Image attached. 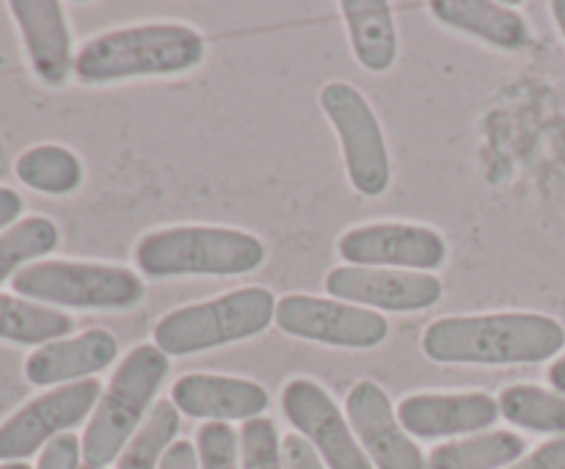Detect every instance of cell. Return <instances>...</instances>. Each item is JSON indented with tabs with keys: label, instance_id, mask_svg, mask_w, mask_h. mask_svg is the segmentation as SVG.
<instances>
[{
	"label": "cell",
	"instance_id": "6da1fadb",
	"mask_svg": "<svg viewBox=\"0 0 565 469\" xmlns=\"http://www.w3.org/2000/svg\"><path fill=\"white\" fill-rule=\"evenodd\" d=\"M563 345V323L541 312L450 315L423 331V353L439 364H539Z\"/></svg>",
	"mask_w": 565,
	"mask_h": 469
},
{
	"label": "cell",
	"instance_id": "7a4b0ae2",
	"mask_svg": "<svg viewBox=\"0 0 565 469\" xmlns=\"http://www.w3.org/2000/svg\"><path fill=\"white\" fill-rule=\"evenodd\" d=\"M207 55V42L185 22H147L99 33L75 55V77L86 86L132 77L182 75Z\"/></svg>",
	"mask_w": 565,
	"mask_h": 469
},
{
	"label": "cell",
	"instance_id": "3957f363",
	"mask_svg": "<svg viewBox=\"0 0 565 469\" xmlns=\"http://www.w3.org/2000/svg\"><path fill=\"white\" fill-rule=\"evenodd\" d=\"M265 254V243L252 232L207 224L166 226L136 243V265L149 279L254 274Z\"/></svg>",
	"mask_w": 565,
	"mask_h": 469
},
{
	"label": "cell",
	"instance_id": "277c9868",
	"mask_svg": "<svg viewBox=\"0 0 565 469\" xmlns=\"http://www.w3.org/2000/svg\"><path fill=\"white\" fill-rule=\"evenodd\" d=\"M166 375H169V356L152 342L132 348L121 359L81 439L83 461L88 467L105 469L108 463L119 461L127 441L152 412V401Z\"/></svg>",
	"mask_w": 565,
	"mask_h": 469
},
{
	"label": "cell",
	"instance_id": "5b68a950",
	"mask_svg": "<svg viewBox=\"0 0 565 469\" xmlns=\"http://www.w3.org/2000/svg\"><path fill=\"white\" fill-rule=\"evenodd\" d=\"M279 298L268 287H241L210 301L171 309L154 323V345L166 356H191L232 342L252 340L276 320Z\"/></svg>",
	"mask_w": 565,
	"mask_h": 469
},
{
	"label": "cell",
	"instance_id": "8992f818",
	"mask_svg": "<svg viewBox=\"0 0 565 469\" xmlns=\"http://www.w3.org/2000/svg\"><path fill=\"white\" fill-rule=\"evenodd\" d=\"M11 290L44 307L121 312L141 303L143 281L130 268L77 259H39L11 279Z\"/></svg>",
	"mask_w": 565,
	"mask_h": 469
},
{
	"label": "cell",
	"instance_id": "52a82bcc",
	"mask_svg": "<svg viewBox=\"0 0 565 469\" xmlns=\"http://www.w3.org/2000/svg\"><path fill=\"white\" fill-rule=\"evenodd\" d=\"M320 108L334 125L345 158L348 180L362 196H381L392 182V160L373 105L351 83L334 81L320 88Z\"/></svg>",
	"mask_w": 565,
	"mask_h": 469
},
{
	"label": "cell",
	"instance_id": "ba28073f",
	"mask_svg": "<svg viewBox=\"0 0 565 469\" xmlns=\"http://www.w3.org/2000/svg\"><path fill=\"white\" fill-rule=\"evenodd\" d=\"M99 397H103V384L97 379H86L77 384L55 386L28 401L0 425V461H25L33 452L44 450L50 441L94 414Z\"/></svg>",
	"mask_w": 565,
	"mask_h": 469
},
{
	"label": "cell",
	"instance_id": "9c48e42d",
	"mask_svg": "<svg viewBox=\"0 0 565 469\" xmlns=\"http://www.w3.org/2000/svg\"><path fill=\"white\" fill-rule=\"evenodd\" d=\"M276 326L298 340L320 342L331 348H379L390 337V320L373 309L337 298L290 292L276 301Z\"/></svg>",
	"mask_w": 565,
	"mask_h": 469
},
{
	"label": "cell",
	"instance_id": "30bf717a",
	"mask_svg": "<svg viewBox=\"0 0 565 469\" xmlns=\"http://www.w3.org/2000/svg\"><path fill=\"white\" fill-rule=\"evenodd\" d=\"M337 252L348 265L395 268L430 274L447 263V241L434 226L381 221L348 230L337 241Z\"/></svg>",
	"mask_w": 565,
	"mask_h": 469
},
{
	"label": "cell",
	"instance_id": "8fae6325",
	"mask_svg": "<svg viewBox=\"0 0 565 469\" xmlns=\"http://www.w3.org/2000/svg\"><path fill=\"white\" fill-rule=\"evenodd\" d=\"M281 412L292 428L320 452L329 469H373L348 414L312 379H290L281 390Z\"/></svg>",
	"mask_w": 565,
	"mask_h": 469
},
{
	"label": "cell",
	"instance_id": "7c38bea8",
	"mask_svg": "<svg viewBox=\"0 0 565 469\" xmlns=\"http://www.w3.org/2000/svg\"><path fill=\"white\" fill-rule=\"evenodd\" d=\"M331 298L373 312H423L441 298L445 287L434 274L395 268H362L337 265L326 276Z\"/></svg>",
	"mask_w": 565,
	"mask_h": 469
},
{
	"label": "cell",
	"instance_id": "4fadbf2b",
	"mask_svg": "<svg viewBox=\"0 0 565 469\" xmlns=\"http://www.w3.org/2000/svg\"><path fill=\"white\" fill-rule=\"evenodd\" d=\"M345 414L375 469H428L423 450L406 434L390 395L375 381L353 384L345 397Z\"/></svg>",
	"mask_w": 565,
	"mask_h": 469
},
{
	"label": "cell",
	"instance_id": "5bb4252c",
	"mask_svg": "<svg viewBox=\"0 0 565 469\" xmlns=\"http://www.w3.org/2000/svg\"><path fill=\"white\" fill-rule=\"evenodd\" d=\"M397 419L417 439H452L483 434L500 419V403L489 392H417L397 403Z\"/></svg>",
	"mask_w": 565,
	"mask_h": 469
},
{
	"label": "cell",
	"instance_id": "9a60e30c",
	"mask_svg": "<svg viewBox=\"0 0 565 469\" xmlns=\"http://www.w3.org/2000/svg\"><path fill=\"white\" fill-rule=\"evenodd\" d=\"M171 403L193 419H207V423L243 419L248 423L268 412L270 395L263 384L252 379L185 373L171 386Z\"/></svg>",
	"mask_w": 565,
	"mask_h": 469
},
{
	"label": "cell",
	"instance_id": "2e32d148",
	"mask_svg": "<svg viewBox=\"0 0 565 469\" xmlns=\"http://www.w3.org/2000/svg\"><path fill=\"white\" fill-rule=\"evenodd\" d=\"M11 17L20 28L31 70L44 86H64L75 72L72 33L58 0H11Z\"/></svg>",
	"mask_w": 565,
	"mask_h": 469
},
{
	"label": "cell",
	"instance_id": "e0dca14e",
	"mask_svg": "<svg viewBox=\"0 0 565 469\" xmlns=\"http://www.w3.org/2000/svg\"><path fill=\"white\" fill-rule=\"evenodd\" d=\"M119 356V342L105 329H86L77 337L47 342L25 359V379L33 386H64L92 379Z\"/></svg>",
	"mask_w": 565,
	"mask_h": 469
},
{
	"label": "cell",
	"instance_id": "ac0fdd59",
	"mask_svg": "<svg viewBox=\"0 0 565 469\" xmlns=\"http://www.w3.org/2000/svg\"><path fill=\"white\" fill-rule=\"evenodd\" d=\"M430 11L447 28L500 50H524L533 42L527 20L511 6L491 0H434Z\"/></svg>",
	"mask_w": 565,
	"mask_h": 469
},
{
	"label": "cell",
	"instance_id": "d6986e66",
	"mask_svg": "<svg viewBox=\"0 0 565 469\" xmlns=\"http://www.w3.org/2000/svg\"><path fill=\"white\" fill-rule=\"evenodd\" d=\"M351 47L367 72H390L397 58V28L386 0H342Z\"/></svg>",
	"mask_w": 565,
	"mask_h": 469
},
{
	"label": "cell",
	"instance_id": "ffe728a7",
	"mask_svg": "<svg viewBox=\"0 0 565 469\" xmlns=\"http://www.w3.org/2000/svg\"><path fill=\"white\" fill-rule=\"evenodd\" d=\"M524 436L513 430H489L436 445L428 456V469H508L524 458Z\"/></svg>",
	"mask_w": 565,
	"mask_h": 469
},
{
	"label": "cell",
	"instance_id": "44dd1931",
	"mask_svg": "<svg viewBox=\"0 0 565 469\" xmlns=\"http://www.w3.org/2000/svg\"><path fill=\"white\" fill-rule=\"evenodd\" d=\"M72 329L75 320L61 309L0 292V340L42 348L47 342L64 340Z\"/></svg>",
	"mask_w": 565,
	"mask_h": 469
},
{
	"label": "cell",
	"instance_id": "7402d4cb",
	"mask_svg": "<svg viewBox=\"0 0 565 469\" xmlns=\"http://www.w3.org/2000/svg\"><path fill=\"white\" fill-rule=\"evenodd\" d=\"M14 174L22 185L47 196L75 193L83 182V163L61 143H39L14 160Z\"/></svg>",
	"mask_w": 565,
	"mask_h": 469
},
{
	"label": "cell",
	"instance_id": "603a6c76",
	"mask_svg": "<svg viewBox=\"0 0 565 469\" xmlns=\"http://www.w3.org/2000/svg\"><path fill=\"white\" fill-rule=\"evenodd\" d=\"M500 417L533 434L565 436V395L539 384H513L500 392Z\"/></svg>",
	"mask_w": 565,
	"mask_h": 469
},
{
	"label": "cell",
	"instance_id": "cb8c5ba5",
	"mask_svg": "<svg viewBox=\"0 0 565 469\" xmlns=\"http://www.w3.org/2000/svg\"><path fill=\"white\" fill-rule=\"evenodd\" d=\"M61 232L55 221L44 215H28L14 226L0 232V285L14 279L22 268L36 263V257L55 252Z\"/></svg>",
	"mask_w": 565,
	"mask_h": 469
},
{
	"label": "cell",
	"instance_id": "d4e9b609",
	"mask_svg": "<svg viewBox=\"0 0 565 469\" xmlns=\"http://www.w3.org/2000/svg\"><path fill=\"white\" fill-rule=\"evenodd\" d=\"M177 430H180V408L171 401H158L121 450L116 469H158L169 447L177 441Z\"/></svg>",
	"mask_w": 565,
	"mask_h": 469
},
{
	"label": "cell",
	"instance_id": "484cf974",
	"mask_svg": "<svg viewBox=\"0 0 565 469\" xmlns=\"http://www.w3.org/2000/svg\"><path fill=\"white\" fill-rule=\"evenodd\" d=\"M241 469H285L276 419L263 414L241 428Z\"/></svg>",
	"mask_w": 565,
	"mask_h": 469
},
{
	"label": "cell",
	"instance_id": "4316f807",
	"mask_svg": "<svg viewBox=\"0 0 565 469\" xmlns=\"http://www.w3.org/2000/svg\"><path fill=\"white\" fill-rule=\"evenodd\" d=\"M199 467L241 469V436L230 423H204L196 434Z\"/></svg>",
	"mask_w": 565,
	"mask_h": 469
},
{
	"label": "cell",
	"instance_id": "83f0119b",
	"mask_svg": "<svg viewBox=\"0 0 565 469\" xmlns=\"http://www.w3.org/2000/svg\"><path fill=\"white\" fill-rule=\"evenodd\" d=\"M83 445L75 434H64L50 441L39 456L36 469H81Z\"/></svg>",
	"mask_w": 565,
	"mask_h": 469
},
{
	"label": "cell",
	"instance_id": "f1b7e54d",
	"mask_svg": "<svg viewBox=\"0 0 565 469\" xmlns=\"http://www.w3.org/2000/svg\"><path fill=\"white\" fill-rule=\"evenodd\" d=\"M281 458H285V469H329L320 452L301 434L281 439Z\"/></svg>",
	"mask_w": 565,
	"mask_h": 469
},
{
	"label": "cell",
	"instance_id": "f546056e",
	"mask_svg": "<svg viewBox=\"0 0 565 469\" xmlns=\"http://www.w3.org/2000/svg\"><path fill=\"white\" fill-rule=\"evenodd\" d=\"M508 469H565V436L544 441L530 456L519 458Z\"/></svg>",
	"mask_w": 565,
	"mask_h": 469
},
{
	"label": "cell",
	"instance_id": "4dcf8cb0",
	"mask_svg": "<svg viewBox=\"0 0 565 469\" xmlns=\"http://www.w3.org/2000/svg\"><path fill=\"white\" fill-rule=\"evenodd\" d=\"M158 469H202L199 467V452L196 447H193V441L177 439L174 445L169 447V452H166Z\"/></svg>",
	"mask_w": 565,
	"mask_h": 469
},
{
	"label": "cell",
	"instance_id": "1f68e13d",
	"mask_svg": "<svg viewBox=\"0 0 565 469\" xmlns=\"http://www.w3.org/2000/svg\"><path fill=\"white\" fill-rule=\"evenodd\" d=\"M22 213V196L11 188L0 185V232L9 230V226L17 224Z\"/></svg>",
	"mask_w": 565,
	"mask_h": 469
},
{
	"label": "cell",
	"instance_id": "d6a6232c",
	"mask_svg": "<svg viewBox=\"0 0 565 469\" xmlns=\"http://www.w3.org/2000/svg\"><path fill=\"white\" fill-rule=\"evenodd\" d=\"M550 384L555 386V392H561V395H565V353L561 359H557L555 364L550 367Z\"/></svg>",
	"mask_w": 565,
	"mask_h": 469
},
{
	"label": "cell",
	"instance_id": "836d02e7",
	"mask_svg": "<svg viewBox=\"0 0 565 469\" xmlns=\"http://www.w3.org/2000/svg\"><path fill=\"white\" fill-rule=\"evenodd\" d=\"M552 17H555L557 28H561V33L565 39V0H555V3H552Z\"/></svg>",
	"mask_w": 565,
	"mask_h": 469
},
{
	"label": "cell",
	"instance_id": "e575fe53",
	"mask_svg": "<svg viewBox=\"0 0 565 469\" xmlns=\"http://www.w3.org/2000/svg\"><path fill=\"white\" fill-rule=\"evenodd\" d=\"M0 469H31L25 461H9V463H0Z\"/></svg>",
	"mask_w": 565,
	"mask_h": 469
},
{
	"label": "cell",
	"instance_id": "d590c367",
	"mask_svg": "<svg viewBox=\"0 0 565 469\" xmlns=\"http://www.w3.org/2000/svg\"><path fill=\"white\" fill-rule=\"evenodd\" d=\"M81 469H99V467H88V463H83V467Z\"/></svg>",
	"mask_w": 565,
	"mask_h": 469
}]
</instances>
